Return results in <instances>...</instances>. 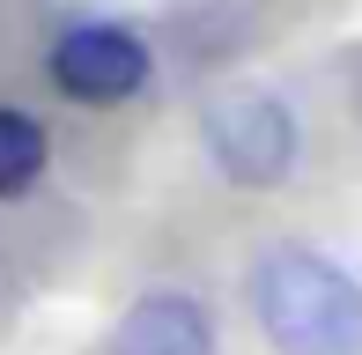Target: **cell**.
<instances>
[{"mask_svg": "<svg viewBox=\"0 0 362 355\" xmlns=\"http://www.w3.org/2000/svg\"><path fill=\"white\" fill-rule=\"evenodd\" d=\"M111 355H215V318L177 289H148L111 326Z\"/></svg>", "mask_w": 362, "mask_h": 355, "instance_id": "4", "label": "cell"}, {"mask_svg": "<svg viewBox=\"0 0 362 355\" xmlns=\"http://www.w3.org/2000/svg\"><path fill=\"white\" fill-rule=\"evenodd\" d=\"M52 82L74 96V104H119L148 82V45L141 30L119 23H74L67 37L52 45Z\"/></svg>", "mask_w": 362, "mask_h": 355, "instance_id": "3", "label": "cell"}, {"mask_svg": "<svg viewBox=\"0 0 362 355\" xmlns=\"http://www.w3.org/2000/svg\"><path fill=\"white\" fill-rule=\"evenodd\" d=\"M45 178V126L30 111L0 104V200H23Z\"/></svg>", "mask_w": 362, "mask_h": 355, "instance_id": "5", "label": "cell"}, {"mask_svg": "<svg viewBox=\"0 0 362 355\" xmlns=\"http://www.w3.org/2000/svg\"><path fill=\"white\" fill-rule=\"evenodd\" d=\"M252 318L281 355H362V281L318 252H267L252 267Z\"/></svg>", "mask_w": 362, "mask_h": 355, "instance_id": "1", "label": "cell"}, {"mask_svg": "<svg viewBox=\"0 0 362 355\" xmlns=\"http://www.w3.org/2000/svg\"><path fill=\"white\" fill-rule=\"evenodd\" d=\"M200 126H207V156H215V170L229 185L267 192V185H281L296 170V111L274 89H222V96H207Z\"/></svg>", "mask_w": 362, "mask_h": 355, "instance_id": "2", "label": "cell"}]
</instances>
